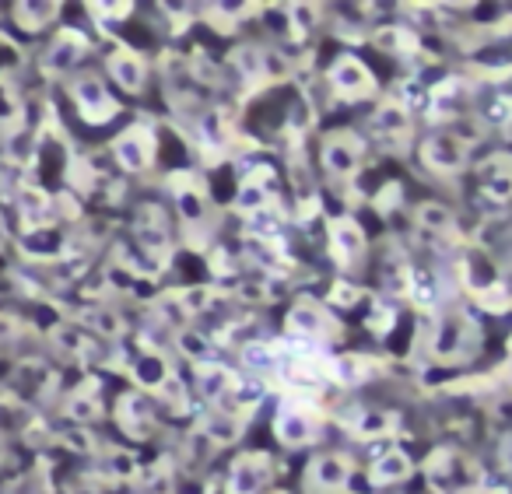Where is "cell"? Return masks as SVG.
Listing matches in <instances>:
<instances>
[{"mask_svg":"<svg viewBox=\"0 0 512 494\" xmlns=\"http://www.w3.org/2000/svg\"><path fill=\"white\" fill-rule=\"evenodd\" d=\"M228 64L242 78V85H264V46L242 43L228 53Z\"/></svg>","mask_w":512,"mask_h":494,"instance_id":"37","label":"cell"},{"mask_svg":"<svg viewBox=\"0 0 512 494\" xmlns=\"http://www.w3.org/2000/svg\"><path fill=\"white\" fill-rule=\"evenodd\" d=\"M369 123H372V134H376L379 144H386V148L404 151L407 144H411V137H414V116L400 99H383V102H379Z\"/></svg>","mask_w":512,"mask_h":494,"instance_id":"19","label":"cell"},{"mask_svg":"<svg viewBox=\"0 0 512 494\" xmlns=\"http://www.w3.org/2000/svg\"><path fill=\"white\" fill-rule=\"evenodd\" d=\"M25 67V53L8 32H0V81H15Z\"/></svg>","mask_w":512,"mask_h":494,"instance_id":"43","label":"cell"},{"mask_svg":"<svg viewBox=\"0 0 512 494\" xmlns=\"http://www.w3.org/2000/svg\"><path fill=\"white\" fill-rule=\"evenodd\" d=\"M106 78L113 81L123 95H144L148 78H151V67H148V60H144L141 50L120 43L106 53Z\"/></svg>","mask_w":512,"mask_h":494,"instance_id":"18","label":"cell"},{"mask_svg":"<svg viewBox=\"0 0 512 494\" xmlns=\"http://www.w3.org/2000/svg\"><path fill=\"white\" fill-rule=\"evenodd\" d=\"M25 333H29V323H25L18 312L0 309V358H4L15 344H22Z\"/></svg>","mask_w":512,"mask_h":494,"instance_id":"42","label":"cell"},{"mask_svg":"<svg viewBox=\"0 0 512 494\" xmlns=\"http://www.w3.org/2000/svg\"><path fill=\"white\" fill-rule=\"evenodd\" d=\"M323 410L309 400H285L274 414V438L285 449H306L316 445L323 435Z\"/></svg>","mask_w":512,"mask_h":494,"instance_id":"6","label":"cell"},{"mask_svg":"<svg viewBox=\"0 0 512 494\" xmlns=\"http://www.w3.org/2000/svg\"><path fill=\"white\" fill-rule=\"evenodd\" d=\"M274 480V456L264 449H246L228 463L225 494H267Z\"/></svg>","mask_w":512,"mask_h":494,"instance_id":"13","label":"cell"},{"mask_svg":"<svg viewBox=\"0 0 512 494\" xmlns=\"http://www.w3.org/2000/svg\"><path fill=\"white\" fill-rule=\"evenodd\" d=\"M502 463H505V470L512 473V431L502 438Z\"/></svg>","mask_w":512,"mask_h":494,"instance_id":"50","label":"cell"},{"mask_svg":"<svg viewBox=\"0 0 512 494\" xmlns=\"http://www.w3.org/2000/svg\"><path fill=\"white\" fill-rule=\"evenodd\" d=\"M102 473H106L109 480H137L141 477V459L134 456L130 449H120V445H109L106 452H102Z\"/></svg>","mask_w":512,"mask_h":494,"instance_id":"38","label":"cell"},{"mask_svg":"<svg viewBox=\"0 0 512 494\" xmlns=\"http://www.w3.org/2000/svg\"><path fill=\"white\" fill-rule=\"evenodd\" d=\"M88 18H92L95 25H99L102 32H109L113 25H120V22H127L130 15H134V4L130 0H123V4H88Z\"/></svg>","mask_w":512,"mask_h":494,"instance_id":"41","label":"cell"},{"mask_svg":"<svg viewBox=\"0 0 512 494\" xmlns=\"http://www.w3.org/2000/svg\"><path fill=\"white\" fill-rule=\"evenodd\" d=\"M102 386L95 379H85L81 386H74L64 400V417L74 428H92L95 421H102Z\"/></svg>","mask_w":512,"mask_h":494,"instance_id":"28","label":"cell"},{"mask_svg":"<svg viewBox=\"0 0 512 494\" xmlns=\"http://www.w3.org/2000/svg\"><path fill=\"white\" fill-rule=\"evenodd\" d=\"M358 298H362V291L355 288V284H344V281H337L334 284V291H330V305H355Z\"/></svg>","mask_w":512,"mask_h":494,"instance_id":"48","label":"cell"},{"mask_svg":"<svg viewBox=\"0 0 512 494\" xmlns=\"http://www.w3.org/2000/svg\"><path fill=\"white\" fill-rule=\"evenodd\" d=\"M109 155H113L116 169L127 172V176H144V172L155 165L158 158V134L151 123H130L109 144Z\"/></svg>","mask_w":512,"mask_h":494,"instance_id":"8","label":"cell"},{"mask_svg":"<svg viewBox=\"0 0 512 494\" xmlns=\"http://www.w3.org/2000/svg\"><path fill=\"white\" fill-rule=\"evenodd\" d=\"M15 249L29 263H60L67 256H74V235L60 221V225L39 228V232H18Z\"/></svg>","mask_w":512,"mask_h":494,"instance_id":"16","label":"cell"},{"mask_svg":"<svg viewBox=\"0 0 512 494\" xmlns=\"http://www.w3.org/2000/svg\"><path fill=\"white\" fill-rule=\"evenodd\" d=\"M169 193H172V204H176V214L186 232L207 225V207H211V200H207V186L197 172H176V176H169Z\"/></svg>","mask_w":512,"mask_h":494,"instance_id":"17","label":"cell"},{"mask_svg":"<svg viewBox=\"0 0 512 494\" xmlns=\"http://www.w3.org/2000/svg\"><path fill=\"white\" fill-rule=\"evenodd\" d=\"M288 74H292V64H288L285 53L264 50V85H274V81L288 78Z\"/></svg>","mask_w":512,"mask_h":494,"instance_id":"46","label":"cell"},{"mask_svg":"<svg viewBox=\"0 0 512 494\" xmlns=\"http://www.w3.org/2000/svg\"><path fill=\"white\" fill-rule=\"evenodd\" d=\"M274 197H278V186H274V172L267 165L260 169H249L239 179V190H235V211L242 218H256V214L271 211Z\"/></svg>","mask_w":512,"mask_h":494,"instance_id":"21","label":"cell"},{"mask_svg":"<svg viewBox=\"0 0 512 494\" xmlns=\"http://www.w3.org/2000/svg\"><path fill=\"white\" fill-rule=\"evenodd\" d=\"M327 85L330 92L337 95L341 102H365L376 95L379 81L376 74L369 71V64H365L362 57H355V53H341V57L334 60V64L327 67Z\"/></svg>","mask_w":512,"mask_h":494,"instance_id":"11","label":"cell"},{"mask_svg":"<svg viewBox=\"0 0 512 494\" xmlns=\"http://www.w3.org/2000/svg\"><path fill=\"white\" fill-rule=\"evenodd\" d=\"M425 484L432 494H488V477L470 452L439 445L425 459Z\"/></svg>","mask_w":512,"mask_h":494,"instance_id":"1","label":"cell"},{"mask_svg":"<svg viewBox=\"0 0 512 494\" xmlns=\"http://www.w3.org/2000/svg\"><path fill=\"white\" fill-rule=\"evenodd\" d=\"M197 137H200V148L204 155L221 158L228 148H232V120H228L225 109H207L197 123Z\"/></svg>","mask_w":512,"mask_h":494,"instance_id":"30","label":"cell"},{"mask_svg":"<svg viewBox=\"0 0 512 494\" xmlns=\"http://www.w3.org/2000/svg\"><path fill=\"white\" fill-rule=\"evenodd\" d=\"M285 15H288V36L302 39V36H309L316 25H320L323 11L316 8V4H288Z\"/></svg>","mask_w":512,"mask_h":494,"instance_id":"40","label":"cell"},{"mask_svg":"<svg viewBox=\"0 0 512 494\" xmlns=\"http://www.w3.org/2000/svg\"><path fill=\"white\" fill-rule=\"evenodd\" d=\"M176 344H179V354H183L186 361H193V365L207 361V337H200V333L190 330V326L176 333Z\"/></svg>","mask_w":512,"mask_h":494,"instance_id":"45","label":"cell"},{"mask_svg":"<svg viewBox=\"0 0 512 494\" xmlns=\"http://www.w3.org/2000/svg\"><path fill=\"white\" fill-rule=\"evenodd\" d=\"M379 372V361L365 358V354H344V358L330 361V379L341 386H362Z\"/></svg>","mask_w":512,"mask_h":494,"instance_id":"35","label":"cell"},{"mask_svg":"<svg viewBox=\"0 0 512 494\" xmlns=\"http://www.w3.org/2000/svg\"><path fill=\"white\" fill-rule=\"evenodd\" d=\"M285 333L302 347H320L334 344L341 337V319L334 316V309L316 298H299L285 316Z\"/></svg>","mask_w":512,"mask_h":494,"instance_id":"5","label":"cell"},{"mask_svg":"<svg viewBox=\"0 0 512 494\" xmlns=\"http://www.w3.org/2000/svg\"><path fill=\"white\" fill-rule=\"evenodd\" d=\"M242 428H246V417L228 414V410H218V407H211L204 417H200V435H204L207 445H214V449L235 445L242 435Z\"/></svg>","mask_w":512,"mask_h":494,"instance_id":"31","label":"cell"},{"mask_svg":"<svg viewBox=\"0 0 512 494\" xmlns=\"http://www.w3.org/2000/svg\"><path fill=\"white\" fill-rule=\"evenodd\" d=\"M11 242V232H8V221H4V214H0V249Z\"/></svg>","mask_w":512,"mask_h":494,"instance_id":"51","label":"cell"},{"mask_svg":"<svg viewBox=\"0 0 512 494\" xmlns=\"http://www.w3.org/2000/svg\"><path fill=\"white\" fill-rule=\"evenodd\" d=\"M11 207H15L18 232H39V228L60 225L57 193H50L46 186H39V183H29V179H25V183L15 190Z\"/></svg>","mask_w":512,"mask_h":494,"instance_id":"14","label":"cell"},{"mask_svg":"<svg viewBox=\"0 0 512 494\" xmlns=\"http://www.w3.org/2000/svg\"><path fill=\"white\" fill-rule=\"evenodd\" d=\"M341 428L348 431L358 442H376V438H393L404 421H400L397 410H372V407H358L351 414H344Z\"/></svg>","mask_w":512,"mask_h":494,"instance_id":"23","label":"cell"},{"mask_svg":"<svg viewBox=\"0 0 512 494\" xmlns=\"http://www.w3.org/2000/svg\"><path fill=\"white\" fill-rule=\"evenodd\" d=\"M193 375H197V393L204 396L211 407H221V410L232 403V396L239 393V386H242L239 375L228 365H218V361H200V365H193Z\"/></svg>","mask_w":512,"mask_h":494,"instance_id":"24","label":"cell"},{"mask_svg":"<svg viewBox=\"0 0 512 494\" xmlns=\"http://www.w3.org/2000/svg\"><path fill=\"white\" fill-rule=\"evenodd\" d=\"M327 242H330V253L334 260L341 263L344 270H355L358 263L365 260L369 253V239H365V228L358 225L351 214H341L327 225Z\"/></svg>","mask_w":512,"mask_h":494,"instance_id":"20","label":"cell"},{"mask_svg":"<svg viewBox=\"0 0 512 494\" xmlns=\"http://www.w3.org/2000/svg\"><path fill=\"white\" fill-rule=\"evenodd\" d=\"M64 88H67V99H71L74 113H78V120L88 123V127H106V123H113L116 116L123 113L113 88L95 71H78L74 78L64 81Z\"/></svg>","mask_w":512,"mask_h":494,"instance_id":"3","label":"cell"},{"mask_svg":"<svg viewBox=\"0 0 512 494\" xmlns=\"http://www.w3.org/2000/svg\"><path fill=\"white\" fill-rule=\"evenodd\" d=\"M365 151L369 141L358 130H334L320 144V165L330 179H355L362 172Z\"/></svg>","mask_w":512,"mask_h":494,"instance_id":"10","label":"cell"},{"mask_svg":"<svg viewBox=\"0 0 512 494\" xmlns=\"http://www.w3.org/2000/svg\"><path fill=\"white\" fill-rule=\"evenodd\" d=\"M60 445H64V449H71V452H95L92 431L74 428V424H71V431H64V435H60Z\"/></svg>","mask_w":512,"mask_h":494,"instance_id":"47","label":"cell"},{"mask_svg":"<svg viewBox=\"0 0 512 494\" xmlns=\"http://www.w3.org/2000/svg\"><path fill=\"white\" fill-rule=\"evenodd\" d=\"M134 242L144 256L151 260V267H165L172 256V221L158 204H144L134 214Z\"/></svg>","mask_w":512,"mask_h":494,"instance_id":"12","label":"cell"},{"mask_svg":"<svg viewBox=\"0 0 512 494\" xmlns=\"http://www.w3.org/2000/svg\"><path fill=\"white\" fill-rule=\"evenodd\" d=\"M50 344L57 347L64 358H74V361H81V365H85V361L92 358L95 337L78 323V319H74V323L53 326V330H50Z\"/></svg>","mask_w":512,"mask_h":494,"instance_id":"32","label":"cell"},{"mask_svg":"<svg viewBox=\"0 0 512 494\" xmlns=\"http://www.w3.org/2000/svg\"><path fill=\"white\" fill-rule=\"evenodd\" d=\"M78 323L92 333L95 340H120L123 337V319L116 309L109 305H88L85 312L78 316Z\"/></svg>","mask_w":512,"mask_h":494,"instance_id":"36","label":"cell"},{"mask_svg":"<svg viewBox=\"0 0 512 494\" xmlns=\"http://www.w3.org/2000/svg\"><path fill=\"white\" fill-rule=\"evenodd\" d=\"M113 421L130 442H148L158 428V400H151L141 389H127V393H120V400H116Z\"/></svg>","mask_w":512,"mask_h":494,"instance_id":"15","label":"cell"},{"mask_svg":"<svg viewBox=\"0 0 512 494\" xmlns=\"http://www.w3.org/2000/svg\"><path fill=\"white\" fill-rule=\"evenodd\" d=\"M470 148H474V141H467L460 130H435L421 141L418 158L432 176L449 179L470 169Z\"/></svg>","mask_w":512,"mask_h":494,"instance_id":"7","label":"cell"},{"mask_svg":"<svg viewBox=\"0 0 512 494\" xmlns=\"http://www.w3.org/2000/svg\"><path fill=\"white\" fill-rule=\"evenodd\" d=\"M390 323H393V312L386 309V305H379V312H372L369 316V330H376V333H386L390 330Z\"/></svg>","mask_w":512,"mask_h":494,"instance_id":"49","label":"cell"},{"mask_svg":"<svg viewBox=\"0 0 512 494\" xmlns=\"http://www.w3.org/2000/svg\"><path fill=\"white\" fill-rule=\"evenodd\" d=\"M130 379H134V389H141L151 400H158V396L165 393V386L176 379V368L169 365V358H165L162 351L144 347L141 354L130 358Z\"/></svg>","mask_w":512,"mask_h":494,"instance_id":"22","label":"cell"},{"mask_svg":"<svg viewBox=\"0 0 512 494\" xmlns=\"http://www.w3.org/2000/svg\"><path fill=\"white\" fill-rule=\"evenodd\" d=\"M414 225H418V232L432 235V239H453L456 214L439 200H425V204L414 207Z\"/></svg>","mask_w":512,"mask_h":494,"instance_id":"34","label":"cell"},{"mask_svg":"<svg viewBox=\"0 0 512 494\" xmlns=\"http://www.w3.org/2000/svg\"><path fill=\"white\" fill-rule=\"evenodd\" d=\"M88 53H92V39L74 25H60L39 53V74L46 81H67L81 71Z\"/></svg>","mask_w":512,"mask_h":494,"instance_id":"4","label":"cell"},{"mask_svg":"<svg viewBox=\"0 0 512 494\" xmlns=\"http://www.w3.org/2000/svg\"><path fill=\"white\" fill-rule=\"evenodd\" d=\"M372 43H376V50H383L386 57H407V53L418 50V39L411 36V29H400V25H383V29H376Z\"/></svg>","mask_w":512,"mask_h":494,"instance_id":"39","label":"cell"},{"mask_svg":"<svg viewBox=\"0 0 512 494\" xmlns=\"http://www.w3.org/2000/svg\"><path fill=\"white\" fill-rule=\"evenodd\" d=\"M477 326L463 309H446L435 316L432 333H428V358L439 365H453V361H467L477 351Z\"/></svg>","mask_w":512,"mask_h":494,"instance_id":"2","label":"cell"},{"mask_svg":"<svg viewBox=\"0 0 512 494\" xmlns=\"http://www.w3.org/2000/svg\"><path fill=\"white\" fill-rule=\"evenodd\" d=\"M470 106V85L460 78H446L442 85L432 88V95H428V120L435 123H449L456 120V116H463Z\"/></svg>","mask_w":512,"mask_h":494,"instance_id":"27","label":"cell"},{"mask_svg":"<svg viewBox=\"0 0 512 494\" xmlns=\"http://www.w3.org/2000/svg\"><path fill=\"white\" fill-rule=\"evenodd\" d=\"M8 15L18 32H25V36H43V32H50L53 25L60 22L64 4H60V0H18Z\"/></svg>","mask_w":512,"mask_h":494,"instance_id":"25","label":"cell"},{"mask_svg":"<svg viewBox=\"0 0 512 494\" xmlns=\"http://www.w3.org/2000/svg\"><path fill=\"white\" fill-rule=\"evenodd\" d=\"M414 477V459L404 449H383L369 463V480L372 487H397L407 484Z\"/></svg>","mask_w":512,"mask_h":494,"instance_id":"29","label":"cell"},{"mask_svg":"<svg viewBox=\"0 0 512 494\" xmlns=\"http://www.w3.org/2000/svg\"><path fill=\"white\" fill-rule=\"evenodd\" d=\"M271 494H292V491H271Z\"/></svg>","mask_w":512,"mask_h":494,"instance_id":"52","label":"cell"},{"mask_svg":"<svg viewBox=\"0 0 512 494\" xmlns=\"http://www.w3.org/2000/svg\"><path fill=\"white\" fill-rule=\"evenodd\" d=\"M25 95L18 81H0V137L11 141L15 134L25 130Z\"/></svg>","mask_w":512,"mask_h":494,"instance_id":"33","label":"cell"},{"mask_svg":"<svg viewBox=\"0 0 512 494\" xmlns=\"http://www.w3.org/2000/svg\"><path fill=\"white\" fill-rule=\"evenodd\" d=\"M256 8H246V4H214V8H207V22L214 25L218 32H232L235 25L242 22V18H249Z\"/></svg>","mask_w":512,"mask_h":494,"instance_id":"44","label":"cell"},{"mask_svg":"<svg viewBox=\"0 0 512 494\" xmlns=\"http://www.w3.org/2000/svg\"><path fill=\"white\" fill-rule=\"evenodd\" d=\"M355 480V459L348 452H316L302 470L306 494H348Z\"/></svg>","mask_w":512,"mask_h":494,"instance_id":"9","label":"cell"},{"mask_svg":"<svg viewBox=\"0 0 512 494\" xmlns=\"http://www.w3.org/2000/svg\"><path fill=\"white\" fill-rule=\"evenodd\" d=\"M477 186L488 200L495 204H512V155L509 151H495L477 165Z\"/></svg>","mask_w":512,"mask_h":494,"instance_id":"26","label":"cell"}]
</instances>
